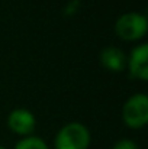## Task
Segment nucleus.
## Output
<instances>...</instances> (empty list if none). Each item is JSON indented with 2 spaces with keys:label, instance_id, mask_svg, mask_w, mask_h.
I'll return each instance as SVG.
<instances>
[{
  "label": "nucleus",
  "instance_id": "4",
  "mask_svg": "<svg viewBox=\"0 0 148 149\" xmlns=\"http://www.w3.org/2000/svg\"><path fill=\"white\" fill-rule=\"evenodd\" d=\"M7 127L19 136H31L36 127V119L28 109H15L7 116Z\"/></svg>",
  "mask_w": 148,
  "mask_h": 149
},
{
  "label": "nucleus",
  "instance_id": "9",
  "mask_svg": "<svg viewBox=\"0 0 148 149\" xmlns=\"http://www.w3.org/2000/svg\"><path fill=\"white\" fill-rule=\"evenodd\" d=\"M0 149H7V148H4V146H1V145H0Z\"/></svg>",
  "mask_w": 148,
  "mask_h": 149
},
{
  "label": "nucleus",
  "instance_id": "7",
  "mask_svg": "<svg viewBox=\"0 0 148 149\" xmlns=\"http://www.w3.org/2000/svg\"><path fill=\"white\" fill-rule=\"evenodd\" d=\"M13 149H49V146L44 142V139L31 135V136L20 139Z\"/></svg>",
  "mask_w": 148,
  "mask_h": 149
},
{
  "label": "nucleus",
  "instance_id": "5",
  "mask_svg": "<svg viewBox=\"0 0 148 149\" xmlns=\"http://www.w3.org/2000/svg\"><path fill=\"white\" fill-rule=\"evenodd\" d=\"M126 67L132 78L147 81L148 80V44H141L131 51L126 58Z\"/></svg>",
  "mask_w": 148,
  "mask_h": 149
},
{
  "label": "nucleus",
  "instance_id": "8",
  "mask_svg": "<svg viewBox=\"0 0 148 149\" xmlns=\"http://www.w3.org/2000/svg\"><path fill=\"white\" fill-rule=\"evenodd\" d=\"M112 149H138V146L131 139H121L112 146Z\"/></svg>",
  "mask_w": 148,
  "mask_h": 149
},
{
  "label": "nucleus",
  "instance_id": "1",
  "mask_svg": "<svg viewBox=\"0 0 148 149\" xmlns=\"http://www.w3.org/2000/svg\"><path fill=\"white\" fill-rule=\"evenodd\" d=\"M90 141L89 129L79 122H71L58 130L54 146L55 149H89Z\"/></svg>",
  "mask_w": 148,
  "mask_h": 149
},
{
  "label": "nucleus",
  "instance_id": "2",
  "mask_svg": "<svg viewBox=\"0 0 148 149\" xmlns=\"http://www.w3.org/2000/svg\"><path fill=\"white\" fill-rule=\"evenodd\" d=\"M148 31L147 17L138 12H128L118 17L115 23V33L123 41H140Z\"/></svg>",
  "mask_w": 148,
  "mask_h": 149
},
{
  "label": "nucleus",
  "instance_id": "3",
  "mask_svg": "<svg viewBox=\"0 0 148 149\" xmlns=\"http://www.w3.org/2000/svg\"><path fill=\"white\" fill-rule=\"evenodd\" d=\"M122 120L131 129H141L148 123V97L137 93L125 101L122 107Z\"/></svg>",
  "mask_w": 148,
  "mask_h": 149
},
{
  "label": "nucleus",
  "instance_id": "6",
  "mask_svg": "<svg viewBox=\"0 0 148 149\" xmlns=\"http://www.w3.org/2000/svg\"><path fill=\"white\" fill-rule=\"evenodd\" d=\"M100 64L113 72H121L126 67V55L118 47H106L100 52Z\"/></svg>",
  "mask_w": 148,
  "mask_h": 149
}]
</instances>
